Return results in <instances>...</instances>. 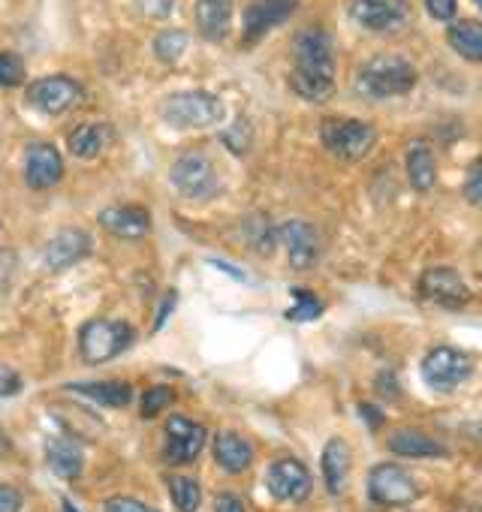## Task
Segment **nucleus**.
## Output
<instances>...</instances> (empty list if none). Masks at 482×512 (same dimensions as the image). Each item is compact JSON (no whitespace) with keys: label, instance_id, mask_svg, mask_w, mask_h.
I'll use <instances>...</instances> for the list:
<instances>
[{"label":"nucleus","instance_id":"6e6552de","mask_svg":"<svg viewBox=\"0 0 482 512\" xmlns=\"http://www.w3.org/2000/svg\"><path fill=\"white\" fill-rule=\"evenodd\" d=\"M368 494L380 506H410L419 497V485L404 467L377 464L368 473Z\"/></svg>","mask_w":482,"mask_h":512},{"label":"nucleus","instance_id":"2f4dec72","mask_svg":"<svg viewBox=\"0 0 482 512\" xmlns=\"http://www.w3.org/2000/svg\"><path fill=\"white\" fill-rule=\"evenodd\" d=\"M175 392L169 386H151L145 395H142V419H154L160 416L169 404H172Z\"/></svg>","mask_w":482,"mask_h":512},{"label":"nucleus","instance_id":"f257e3e1","mask_svg":"<svg viewBox=\"0 0 482 512\" xmlns=\"http://www.w3.org/2000/svg\"><path fill=\"white\" fill-rule=\"evenodd\" d=\"M296 67L290 73V88L311 103H323L335 94V52L323 28H305L293 43Z\"/></svg>","mask_w":482,"mask_h":512},{"label":"nucleus","instance_id":"37998d69","mask_svg":"<svg viewBox=\"0 0 482 512\" xmlns=\"http://www.w3.org/2000/svg\"><path fill=\"white\" fill-rule=\"evenodd\" d=\"M359 413L368 419V425H371V428H377V425L383 422V413H380L377 407H371V404H359Z\"/></svg>","mask_w":482,"mask_h":512},{"label":"nucleus","instance_id":"49530a36","mask_svg":"<svg viewBox=\"0 0 482 512\" xmlns=\"http://www.w3.org/2000/svg\"><path fill=\"white\" fill-rule=\"evenodd\" d=\"M0 229H4V220H0Z\"/></svg>","mask_w":482,"mask_h":512},{"label":"nucleus","instance_id":"c03bdc74","mask_svg":"<svg viewBox=\"0 0 482 512\" xmlns=\"http://www.w3.org/2000/svg\"><path fill=\"white\" fill-rule=\"evenodd\" d=\"M13 446H10V437H7V431L4 428H0V455H7Z\"/></svg>","mask_w":482,"mask_h":512},{"label":"nucleus","instance_id":"39448f33","mask_svg":"<svg viewBox=\"0 0 482 512\" xmlns=\"http://www.w3.org/2000/svg\"><path fill=\"white\" fill-rule=\"evenodd\" d=\"M133 329L130 323L121 320H91L79 332V353L88 365H103L118 359L130 344H133Z\"/></svg>","mask_w":482,"mask_h":512},{"label":"nucleus","instance_id":"c9c22d12","mask_svg":"<svg viewBox=\"0 0 482 512\" xmlns=\"http://www.w3.org/2000/svg\"><path fill=\"white\" fill-rule=\"evenodd\" d=\"M13 275H16V253L0 247V293L13 284Z\"/></svg>","mask_w":482,"mask_h":512},{"label":"nucleus","instance_id":"58836bf2","mask_svg":"<svg viewBox=\"0 0 482 512\" xmlns=\"http://www.w3.org/2000/svg\"><path fill=\"white\" fill-rule=\"evenodd\" d=\"M22 509V494L7 485V482H0V512H19Z\"/></svg>","mask_w":482,"mask_h":512},{"label":"nucleus","instance_id":"b1692460","mask_svg":"<svg viewBox=\"0 0 482 512\" xmlns=\"http://www.w3.org/2000/svg\"><path fill=\"white\" fill-rule=\"evenodd\" d=\"M67 392L85 395L103 407H127L133 401V386L124 380H100V383H70Z\"/></svg>","mask_w":482,"mask_h":512},{"label":"nucleus","instance_id":"72a5a7b5","mask_svg":"<svg viewBox=\"0 0 482 512\" xmlns=\"http://www.w3.org/2000/svg\"><path fill=\"white\" fill-rule=\"evenodd\" d=\"M103 512H160V509H154V506H148V503H142L136 497H109L103 503Z\"/></svg>","mask_w":482,"mask_h":512},{"label":"nucleus","instance_id":"393cba45","mask_svg":"<svg viewBox=\"0 0 482 512\" xmlns=\"http://www.w3.org/2000/svg\"><path fill=\"white\" fill-rule=\"evenodd\" d=\"M407 178H410V184L419 193H425V190L434 187V181H437V163H434V154H431L428 142H413L407 148Z\"/></svg>","mask_w":482,"mask_h":512},{"label":"nucleus","instance_id":"c756f323","mask_svg":"<svg viewBox=\"0 0 482 512\" xmlns=\"http://www.w3.org/2000/svg\"><path fill=\"white\" fill-rule=\"evenodd\" d=\"M187 34L184 31H163L157 40H154V52L163 64H175L184 52H187Z\"/></svg>","mask_w":482,"mask_h":512},{"label":"nucleus","instance_id":"0eeeda50","mask_svg":"<svg viewBox=\"0 0 482 512\" xmlns=\"http://www.w3.org/2000/svg\"><path fill=\"white\" fill-rule=\"evenodd\" d=\"M473 374V359L455 347H434L422 359V380L434 392H452Z\"/></svg>","mask_w":482,"mask_h":512},{"label":"nucleus","instance_id":"a878e982","mask_svg":"<svg viewBox=\"0 0 482 512\" xmlns=\"http://www.w3.org/2000/svg\"><path fill=\"white\" fill-rule=\"evenodd\" d=\"M446 43L464 61H470V64L482 61V25L479 22H455V25H449Z\"/></svg>","mask_w":482,"mask_h":512},{"label":"nucleus","instance_id":"e433bc0d","mask_svg":"<svg viewBox=\"0 0 482 512\" xmlns=\"http://www.w3.org/2000/svg\"><path fill=\"white\" fill-rule=\"evenodd\" d=\"M22 392V377L7 368V365H0V398H13Z\"/></svg>","mask_w":482,"mask_h":512},{"label":"nucleus","instance_id":"423d86ee","mask_svg":"<svg viewBox=\"0 0 482 512\" xmlns=\"http://www.w3.org/2000/svg\"><path fill=\"white\" fill-rule=\"evenodd\" d=\"M169 181H172V187L184 199H196L199 202V199H211L217 193V169L199 151L181 154L172 163V169H169Z\"/></svg>","mask_w":482,"mask_h":512},{"label":"nucleus","instance_id":"7c9ffc66","mask_svg":"<svg viewBox=\"0 0 482 512\" xmlns=\"http://www.w3.org/2000/svg\"><path fill=\"white\" fill-rule=\"evenodd\" d=\"M25 85V61L13 52H0V88Z\"/></svg>","mask_w":482,"mask_h":512},{"label":"nucleus","instance_id":"2eb2a0df","mask_svg":"<svg viewBox=\"0 0 482 512\" xmlns=\"http://www.w3.org/2000/svg\"><path fill=\"white\" fill-rule=\"evenodd\" d=\"M299 10V0H254L245 10V43L254 46Z\"/></svg>","mask_w":482,"mask_h":512},{"label":"nucleus","instance_id":"aec40b11","mask_svg":"<svg viewBox=\"0 0 482 512\" xmlns=\"http://www.w3.org/2000/svg\"><path fill=\"white\" fill-rule=\"evenodd\" d=\"M46 464L61 479H79L85 470L82 446L73 437H49L46 440Z\"/></svg>","mask_w":482,"mask_h":512},{"label":"nucleus","instance_id":"a211bd4d","mask_svg":"<svg viewBox=\"0 0 482 512\" xmlns=\"http://www.w3.org/2000/svg\"><path fill=\"white\" fill-rule=\"evenodd\" d=\"M100 226L118 238H145L151 232V211L142 205H109L100 211Z\"/></svg>","mask_w":482,"mask_h":512},{"label":"nucleus","instance_id":"a19ab883","mask_svg":"<svg viewBox=\"0 0 482 512\" xmlns=\"http://www.w3.org/2000/svg\"><path fill=\"white\" fill-rule=\"evenodd\" d=\"M377 392L380 395H389V398H398V386H395V374L392 371H386V374L377 377Z\"/></svg>","mask_w":482,"mask_h":512},{"label":"nucleus","instance_id":"f8f14e48","mask_svg":"<svg viewBox=\"0 0 482 512\" xmlns=\"http://www.w3.org/2000/svg\"><path fill=\"white\" fill-rule=\"evenodd\" d=\"M278 238L287 250V263L299 272L320 263V232L308 220H287L278 226Z\"/></svg>","mask_w":482,"mask_h":512},{"label":"nucleus","instance_id":"4be33fe9","mask_svg":"<svg viewBox=\"0 0 482 512\" xmlns=\"http://www.w3.org/2000/svg\"><path fill=\"white\" fill-rule=\"evenodd\" d=\"M386 446L401 455V458H443L446 446L434 437H428L425 431L416 428H398L386 437Z\"/></svg>","mask_w":482,"mask_h":512},{"label":"nucleus","instance_id":"79ce46f5","mask_svg":"<svg viewBox=\"0 0 482 512\" xmlns=\"http://www.w3.org/2000/svg\"><path fill=\"white\" fill-rule=\"evenodd\" d=\"M175 299H178L175 293H169V296L163 299V305H160V311H157V317H154V332H157V329L166 323V314H172V308H175Z\"/></svg>","mask_w":482,"mask_h":512},{"label":"nucleus","instance_id":"9d476101","mask_svg":"<svg viewBox=\"0 0 482 512\" xmlns=\"http://www.w3.org/2000/svg\"><path fill=\"white\" fill-rule=\"evenodd\" d=\"M28 103L43 115H64L82 103V85L70 76H46L28 85Z\"/></svg>","mask_w":482,"mask_h":512},{"label":"nucleus","instance_id":"473e14b6","mask_svg":"<svg viewBox=\"0 0 482 512\" xmlns=\"http://www.w3.org/2000/svg\"><path fill=\"white\" fill-rule=\"evenodd\" d=\"M464 196L470 205H479L482 202V163L473 160L470 169H467V184H464Z\"/></svg>","mask_w":482,"mask_h":512},{"label":"nucleus","instance_id":"412c9836","mask_svg":"<svg viewBox=\"0 0 482 512\" xmlns=\"http://www.w3.org/2000/svg\"><path fill=\"white\" fill-rule=\"evenodd\" d=\"M196 28L205 40L220 43L232 28V0H196Z\"/></svg>","mask_w":482,"mask_h":512},{"label":"nucleus","instance_id":"f03ea898","mask_svg":"<svg viewBox=\"0 0 482 512\" xmlns=\"http://www.w3.org/2000/svg\"><path fill=\"white\" fill-rule=\"evenodd\" d=\"M359 91L368 97H401L416 88V67L401 55H374L359 67Z\"/></svg>","mask_w":482,"mask_h":512},{"label":"nucleus","instance_id":"6ab92c4d","mask_svg":"<svg viewBox=\"0 0 482 512\" xmlns=\"http://www.w3.org/2000/svg\"><path fill=\"white\" fill-rule=\"evenodd\" d=\"M214 461L226 473H245L254 464V446L248 437H241L235 431H217L214 437Z\"/></svg>","mask_w":482,"mask_h":512},{"label":"nucleus","instance_id":"7ed1b4c3","mask_svg":"<svg viewBox=\"0 0 482 512\" xmlns=\"http://www.w3.org/2000/svg\"><path fill=\"white\" fill-rule=\"evenodd\" d=\"M160 115L169 127L199 130V127H214L223 121V103L205 91H178L163 100Z\"/></svg>","mask_w":482,"mask_h":512},{"label":"nucleus","instance_id":"4c0bfd02","mask_svg":"<svg viewBox=\"0 0 482 512\" xmlns=\"http://www.w3.org/2000/svg\"><path fill=\"white\" fill-rule=\"evenodd\" d=\"M136 7L151 19H166L175 7V0H136Z\"/></svg>","mask_w":482,"mask_h":512},{"label":"nucleus","instance_id":"c85d7f7f","mask_svg":"<svg viewBox=\"0 0 482 512\" xmlns=\"http://www.w3.org/2000/svg\"><path fill=\"white\" fill-rule=\"evenodd\" d=\"M293 299H296V305L287 311V320L290 323H311V320H317L323 314V302L311 290L293 287Z\"/></svg>","mask_w":482,"mask_h":512},{"label":"nucleus","instance_id":"bb28decb","mask_svg":"<svg viewBox=\"0 0 482 512\" xmlns=\"http://www.w3.org/2000/svg\"><path fill=\"white\" fill-rule=\"evenodd\" d=\"M67 145H70V151L79 160H94L103 151V145H106V127H100V124H79L67 136Z\"/></svg>","mask_w":482,"mask_h":512},{"label":"nucleus","instance_id":"ea45409f","mask_svg":"<svg viewBox=\"0 0 482 512\" xmlns=\"http://www.w3.org/2000/svg\"><path fill=\"white\" fill-rule=\"evenodd\" d=\"M214 512H248V509H245V503H241V497L223 491V494H217V500H214Z\"/></svg>","mask_w":482,"mask_h":512},{"label":"nucleus","instance_id":"9b49d317","mask_svg":"<svg viewBox=\"0 0 482 512\" xmlns=\"http://www.w3.org/2000/svg\"><path fill=\"white\" fill-rule=\"evenodd\" d=\"M163 437H166L163 458L169 464H190L193 458H199V452H202V446L208 440V434H205V428L199 422H193L187 416H178V413L166 419Z\"/></svg>","mask_w":482,"mask_h":512},{"label":"nucleus","instance_id":"a18cd8bd","mask_svg":"<svg viewBox=\"0 0 482 512\" xmlns=\"http://www.w3.org/2000/svg\"><path fill=\"white\" fill-rule=\"evenodd\" d=\"M61 506H64V512H79V509L73 506V500H67V497L61 500Z\"/></svg>","mask_w":482,"mask_h":512},{"label":"nucleus","instance_id":"cd10ccee","mask_svg":"<svg viewBox=\"0 0 482 512\" xmlns=\"http://www.w3.org/2000/svg\"><path fill=\"white\" fill-rule=\"evenodd\" d=\"M166 485H169V494H172L178 512H196L199 509L202 488H199V482L193 476H169Z\"/></svg>","mask_w":482,"mask_h":512},{"label":"nucleus","instance_id":"1a4fd4ad","mask_svg":"<svg viewBox=\"0 0 482 512\" xmlns=\"http://www.w3.org/2000/svg\"><path fill=\"white\" fill-rule=\"evenodd\" d=\"M266 488L281 503H302L311 494L314 479H311V470L299 458H278L266 470Z\"/></svg>","mask_w":482,"mask_h":512},{"label":"nucleus","instance_id":"f3484780","mask_svg":"<svg viewBox=\"0 0 482 512\" xmlns=\"http://www.w3.org/2000/svg\"><path fill=\"white\" fill-rule=\"evenodd\" d=\"M91 253V238L82 229H61L49 244H46V266L52 272H64L76 263H82Z\"/></svg>","mask_w":482,"mask_h":512},{"label":"nucleus","instance_id":"f704fd0d","mask_svg":"<svg viewBox=\"0 0 482 512\" xmlns=\"http://www.w3.org/2000/svg\"><path fill=\"white\" fill-rule=\"evenodd\" d=\"M425 7H428V16L437 19V22H452L455 13H458L455 0H425Z\"/></svg>","mask_w":482,"mask_h":512},{"label":"nucleus","instance_id":"5701e85b","mask_svg":"<svg viewBox=\"0 0 482 512\" xmlns=\"http://www.w3.org/2000/svg\"><path fill=\"white\" fill-rule=\"evenodd\" d=\"M350 446L341 440V437H332L326 446H323V458H320V467H323V479H326V488L329 494H344L347 488V479H350Z\"/></svg>","mask_w":482,"mask_h":512},{"label":"nucleus","instance_id":"4468645a","mask_svg":"<svg viewBox=\"0 0 482 512\" xmlns=\"http://www.w3.org/2000/svg\"><path fill=\"white\" fill-rule=\"evenodd\" d=\"M419 296L425 302H434V305L464 308L470 302V287L464 284V278L455 269L437 266V269H428L419 278Z\"/></svg>","mask_w":482,"mask_h":512},{"label":"nucleus","instance_id":"dca6fc26","mask_svg":"<svg viewBox=\"0 0 482 512\" xmlns=\"http://www.w3.org/2000/svg\"><path fill=\"white\" fill-rule=\"evenodd\" d=\"M64 178V160L55 145L49 142H34L28 145L25 154V181L34 190H49Z\"/></svg>","mask_w":482,"mask_h":512},{"label":"nucleus","instance_id":"20e7f679","mask_svg":"<svg viewBox=\"0 0 482 512\" xmlns=\"http://www.w3.org/2000/svg\"><path fill=\"white\" fill-rule=\"evenodd\" d=\"M320 139L326 145L329 154H335L338 160L356 163L365 160L377 142V133L368 121H356V118H323L320 124Z\"/></svg>","mask_w":482,"mask_h":512},{"label":"nucleus","instance_id":"ddd939ff","mask_svg":"<svg viewBox=\"0 0 482 512\" xmlns=\"http://www.w3.org/2000/svg\"><path fill=\"white\" fill-rule=\"evenodd\" d=\"M347 13L368 31H395L410 19L407 0H347Z\"/></svg>","mask_w":482,"mask_h":512}]
</instances>
